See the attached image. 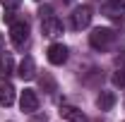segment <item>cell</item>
Segmentation results:
<instances>
[{
	"label": "cell",
	"instance_id": "obj_1",
	"mask_svg": "<svg viewBox=\"0 0 125 122\" xmlns=\"http://www.w3.org/2000/svg\"><path fill=\"white\" fill-rule=\"evenodd\" d=\"M113 41H115V34L106 26H96V29L89 34V46L94 50H99V53H104V50H108L113 46Z\"/></svg>",
	"mask_w": 125,
	"mask_h": 122
},
{
	"label": "cell",
	"instance_id": "obj_2",
	"mask_svg": "<svg viewBox=\"0 0 125 122\" xmlns=\"http://www.w3.org/2000/svg\"><path fill=\"white\" fill-rule=\"evenodd\" d=\"M10 41L17 50H24V46L29 43V22L27 19H15L10 24Z\"/></svg>",
	"mask_w": 125,
	"mask_h": 122
},
{
	"label": "cell",
	"instance_id": "obj_3",
	"mask_svg": "<svg viewBox=\"0 0 125 122\" xmlns=\"http://www.w3.org/2000/svg\"><path fill=\"white\" fill-rule=\"evenodd\" d=\"M92 17H94V12H92L89 5H79V7L72 10V15H70V26L75 31H82V29H87L92 24Z\"/></svg>",
	"mask_w": 125,
	"mask_h": 122
},
{
	"label": "cell",
	"instance_id": "obj_4",
	"mask_svg": "<svg viewBox=\"0 0 125 122\" xmlns=\"http://www.w3.org/2000/svg\"><path fill=\"white\" fill-rule=\"evenodd\" d=\"M41 31H43L46 38H58L62 34V22L55 15H48V17L41 19Z\"/></svg>",
	"mask_w": 125,
	"mask_h": 122
},
{
	"label": "cell",
	"instance_id": "obj_5",
	"mask_svg": "<svg viewBox=\"0 0 125 122\" xmlns=\"http://www.w3.org/2000/svg\"><path fill=\"white\" fill-rule=\"evenodd\" d=\"M19 108H22L24 113H29V115L39 110V96H36L34 89H24V91H22V96H19Z\"/></svg>",
	"mask_w": 125,
	"mask_h": 122
},
{
	"label": "cell",
	"instance_id": "obj_6",
	"mask_svg": "<svg viewBox=\"0 0 125 122\" xmlns=\"http://www.w3.org/2000/svg\"><path fill=\"white\" fill-rule=\"evenodd\" d=\"M104 15L111 17V19H123L125 0H104Z\"/></svg>",
	"mask_w": 125,
	"mask_h": 122
},
{
	"label": "cell",
	"instance_id": "obj_7",
	"mask_svg": "<svg viewBox=\"0 0 125 122\" xmlns=\"http://www.w3.org/2000/svg\"><path fill=\"white\" fill-rule=\"evenodd\" d=\"M46 58L51 65H62V62L67 60V46L65 43H53V46L48 48Z\"/></svg>",
	"mask_w": 125,
	"mask_h": 122
},
{
	"label": "cell",
	"instance_id": "obj_8",
	"mask_svg": "<svg viewBox=\"0 0 125 122\" xmlns=\"http://www.w3.org/2000/svg\"><path fill=\"white\" fill-rule=\"evenodd\" d=\"M17 74H19V79H24V81H29V79H34L36 77V62H34V58H24V60L19 62V67H17Z\"/></svg>",
	"mask_w": 125,
	"mask_h": 122
},
{
	"label": "cell",
	"instance_id": "obj_9",
	"mask_svg": "<svg viewBox=\"0 0 125 122\" xmlns=\"http://www.w3.org/2000/svg\"><path fill=\"white\" fill-rule=\"evenodd\" d=\"M60 117L62 120H67V122H87V115L79 110V108H75V105H60Z\"/></svg>",
	"mask_w": 125,
	"mask_h": 122
},
{
	"label": "cell",
	"instance_id": "obj_10",
	"mask_svg": "<svg viewBox=\"0 0 125 122\" xmlns=\"http://www.w3.org/2000/svg\"><path fill=\"white\" fill-rule=\"evenodd\" d=\"M12 103H15V86H12L10 81H5V84L0 86V105L10 108Z\"/></svg>",
	"mask_w": 125,
	"mask_h": 122
},
{
	"label": "cell",
	"instance_id": "obj_11",
	"mask_svg": "<svg viewBox=\"0 0 125 122\" xmlns=\"http://www.w3.org/2000/svg\"><path fill=\"white\" fill-rule=\"evenodd\" d=\"M12 72H15V60H12V55L2 53V55H0V79H10Z\"/></svg>",
	"mask_w": 125,
	"mask_h": 122
},
{
	"label": "cell",
	"instance_id": "obj_12",
	"mask_svg": "<svg viewBox=\"0 0 125 122\" xmlns=\"http://www.w3.org/2000/svg\"><path fill=\"white\" fill-rule=\"evenodd\" d=\"M113 105H115V93L113 91H101L96 96V108L99 110H111Z\"/></svg>",
	"mask_w": 125,
	"mask_h": 122
},
{
	"label": "cell",
	"instance_id": "obj_13",
	"mask_svg": "<svg viewBox=\"0 0 125 122\" xmlns=\"http://www.w3.org/2000/svg\"><path fill=\"white\" fill-rule=\"evenodd\" d=\"M39 84H41V89L46 93H55V89H58V86H55V79L48 74V72H43V74L39 77Z\"/></svg>",
	"mask_w": 125,
	"mask_h": 122
},
{
	"label": "cell",
	"instance_id": "obj_14",
	"mask_svg": "<svg viewBox=\"0 0 125 122\" xmlns=\"http://www.w3.org/2000/svg\"><path fill=\"white\" fill-rule=\"evenodd\" d=\"M113 84H115V86H125V70H118V72L113 74Z\"/></svg>",
	"mask_w": 125,
	"mask_h": 122
},
{
	"label": "cell",
	"instance_id": "obj_15",
	"mask_svg": "<svg viewBox=\"0 0 125 122\" xmlns=\"http://www.w3.org/2000/svg\"><path fill=\"white\" fill-rule=\"evenodd\" d=\"M0 2H2L5 10H17V7L22 5V0H0Z\"/></svg>",
	"mask_w": 125,
	"mask_h": 122
},
{
	"label": "cell",
	"instance_id": "obj_16",
	"mask_svg": "<svg viewBox=\"0 0 125 122\" xmlns=\"http://www.w3.org/2000/svg\"><path fill=\"white\" fill-rule=\"evenodd\" d=\"M29 122H48V115H46V113H31V120Z\"/></svg>",
	"mask_w": 125,
	"mask_h": 122
},
{
	"label": "cell",
	"instance_id": "obj_17",
	"mask_svg": "<svg viewBox=\"0 0 125 122\" xmlns=\"http://www.w3.org/2000/svg\"><path fill=\"white\" fill-rule=\"evenodd\" d=\"M5 46V38H2V34H0V48Z\"/></svg>",
	"mask_w": 125,
	"mask_h": 122
},
{
	"label": "cell",
	"instance_id": "obj_18",
	"mask_svg": "<svg viewBox=\"0 0 125 122\" xmlns=\"http://www.w3.org/2000/svg\"><path fill=\"white\" fill-rule=\"evenodd\" d=\"M65 2H72V0H65Z\"/></svg>",
	"mask_w": 125,
	"mask_h": 122
},
{
	"label": "cell",
	"instance_id": "obj_19",
	"mask_svg": "<svg viewBox=\"0 0 125 122\" xmlns=\"http://www.w3.org/2000/svg\"><path fill=\"white\" fill-rule=\"evenodd\" d=\"M36 2H41V0H36Z\"/></svg>",
	"mask_w": 125,
	"mask_h": 122
}]
</instances>
